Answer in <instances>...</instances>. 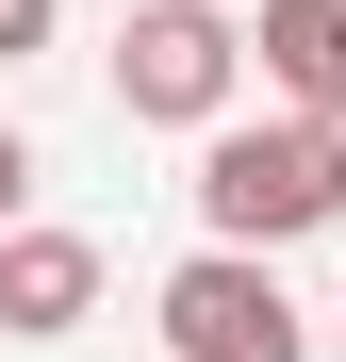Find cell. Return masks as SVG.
I'll list each match as a JSON object with an SVG mask.
<instances>
[{
	"instance_id": "obj_3",
	"label": "cell",
	"mask_w": 346,
	"mask_h": 362,
	"mask_svg": "<svg viewBox=\"0 0 346 362\" xmlns=\"http://www.w3.org/2000/svg\"><path fill=\"white\" fill-rule=\"evenodd\" d=\"M165 346H182V362H313L297 296H280L248 247H198L182 280H165Z\"/></svg>"
},
{
	"instance_id": "obj_2",
	"label": "cell",
	"mask_w": 346,
	"mask_h": 362,
	"mask_svg": "<svg viewBox=\"0 0 346 362\" xmlns=\"http://www.w3.org/2000/svg\"><path fill=\"white\" fill-rule=\"evenodd\" d=\"M231 83H248V33H231L214 0H149V17H115V99H132L149 132H231Z\"/></svg>"
},
{
	"instance_id": "obj_5",
	"label": "cell",
	"mask_w": 346,
	"mask_h": 362,
	"mask_svg": "<svg viewBox=\"0 0 346 362\" xmlns=\"http://www.w3.org/2000/svg\"><path fill=\"white\" fill-rule=\"evenodd\" d=\"M248 66L280 83V115H313V132H346V0H264Z\"/></svg>"
},
{
	"instance_id": "obj_6",
	"label": "cell",
	"mask_w": 346,
	"mask_h": 362,
	"mask_svg": "<svg viewBox=\"0 0 346 362\" xmlns=\"http://www.w3.org/2000/svg\"><path fill=\"white\" fill-rule=\"evenodd\" d=\"M17 198H33V148H17V115H0V230H17Z\"/></svg>"
},
{
	"instance_id": "obj_1",
	"label": "cell",
	"mask_w": 346,
	"mask_h": 362,
	"mask_svg": "<svg viewBox=\"0 0 346 362\" xmlns=\"http://www.w3.org/2000/svg\"><path fill=\"white\" fill-rule=\"evenodd\" d=\"M346 214V132H313V115H231V132L198 148V230L214 247H297V230Z\"/></svg>"
},
{
	"instance_id": "obj_4",
	"label": "cell",
	"mask_w": 346,
	"mask_h": 362,
	"mask_svg": "<svg viewBox=\"0 0 346 362\" xmlns=\"http://www.w3.org/2000/svg\"><path fill=\"white\" fill-rule=\"evenodd\" d=\"M99 313V247L83 230H0V329L17 346H67Z\"/></svg>"
},
{
	"instance_id": "obj_7",
	"label": "cell",
	"mask_w": 346,
	"mask_h": 362,
	"mask_svg": "<svg viewBox=\"0 0 346 362\" xmlns=\"http://www.w3.org/2000/svg\"><path fill=\"white\" fill-rule=\"evenodd\" d=\"M17 49H50V0H0V66H17Z\"/></svg>"
}]
</instances>
